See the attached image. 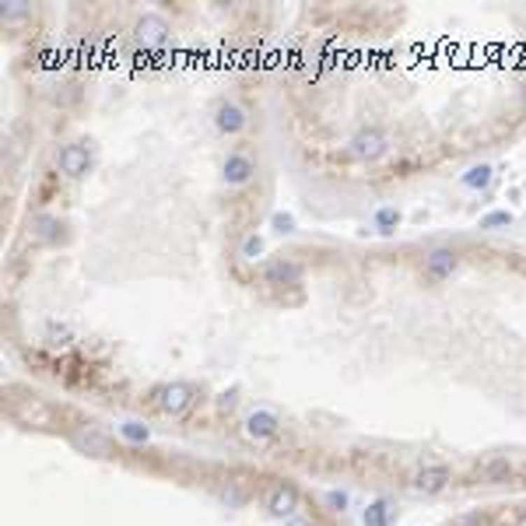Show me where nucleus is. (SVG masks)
Returning <instances> with one entry per match:
<instances>
[{
  "instance_id": "obj_10",
  "label": "nucleus",
  "mask_w": 526,
  "mask_h": 526,
  "mask_svg": "<svg viewBox=\"0 0 526 526\" xmlns=\"http://www.w3.org/2000/svg\"><path fill=\"white\" fill-rule=\"evenodd\" d=\"M214 123H218V130L221 134H242L246 130V123H249V116H246V109L239 106V102H218V109H214Z\"/></svg>"
},
{
  "instance_id": "obj_11",
  "label": "nucleus",
  "mask_w": 526,
  "mask_h": 526,
  "mask_svg": "<svg viewBox=\"0 0 526 526\" xmlns=\"http://www.w3.org/2000/svg\"><path fill=\"white\" fill-rule=\"evenodd\" d=\"M278 432H281V421H278V414H271V411H253V414L246 418V435L256 439V442H267V439H274Z\"/></svg>"
},
{
  "instance_id": "obj_16",
  "label": "nucleus",
  "mask_w": 526,
  "mask_h": 526,
  "mask_svg": "<svg viewBox=\"0 0 526 526\" xmlns=\"http://www.w3.org/2000/svg\"><path fill=\"white\" fill-rule=\"evenodd\" d=\"M505 225H512V214H509V211H495V214H488V218L481 221V228H505Z\"/></svg>"
},
{
  "instance_id": "obj_12",
  "label": "nucleus",
  "mask_w": 526,
  "mask_h": 526,
  "mask_svg": "<svg viewBox=\"0 0 526 526\" xmlns=\"http://www.w3.org/2000/svg\"><path fill=\"white\" fill-rule=\"evenodd\" d=\"M263 281L267 285H299L302 267L295 260H274V263H267V271H263Z\"/></svg>"
},
{
  "instance_id": "obj_20",
  "label": "nucleus",
  "mask_w": 526,
  "mask_h": 526,
  "mask_svg": "<svg viewBox=\"0 0 526 526\" xmlns=\"http://www.w3.org/2000/svg\"><path fill=\"white\" fill-rule=\"evenodd\" d=\"M36 225L43 228V235H46V239H60V232H57V228H64V225H60L57 218H39Z\"/></svg>"
},
{
  "instance_id": "obj_1",
  "label": "nucleus",
  "mask_w": 526,
  "mask_h": 526,
  "mask_svg": "<svg viewBox=\"0 0 526 526\" xmlns=\"http://www.w3.org/2000/svg\"><path fill=\"white\" fill-rule=\"evenodd\" d=\"M151 404H155L162 414H169V418H183V414L197 404V390H193L190 383H165V386H158V390L151 393Z\"/></svg>"
},
{
  "instance_id": "obj_23",
  "label": "nucleus",
  "mask_w": 526,
  "mask_h": 526,
  "mask_svg": "<svg viewBox=\"0 0 526 526\" xmlns=\"http://www.w3.org/2000/svg\"><path fill=\"white\" fill-rule=\"evenodd\" d=\"M274 225H278V232H292V225H295V221H292L288 214H278V218H274Z\"/></svg>"
},
{
  "instance_id": "obj_17",
  "label": "nucleus",
  "mask_w": 526,
  "mask_h": 526,
  "mask_svg": "<svg viewBox=\"0 0 526 526\" xmlns=\"http://www.w3.org/2000/svg\"><path fill=\"white\" fill-rule=\"evenodd\" d=\"M376 221H379V228H383V232H393V225L400 221V214H397L393 207H383V211L376 214Z\"/></svg>"
},
{
  "instance_id": "obj_3",
  "label": "nucleus",
  "mask_w": 526,
  "mask_h": 526,
  "mask_svg": "<svg viewBox=\"0 0 526 526\" xmlns=\"http://www.w3.org/2000/svg\"><path fill=\"white\" fill-rule=\"evenodd\" d=\"M71 442H74V449H78V453H85V456H95V460L113 456V439H109L102 428L85 425V428H78V432L71 435Z\"/></svg>"
},
{
  "instance_id": "obj_13",
  "label": "nucleus",
  "mask_w": 526,
  "mask_h": 526,
  "mask_svg": "<svg viewBox=\"0 0 526 526\" xmlns=\"http://www.w3.org/2000/svg\"><path fill=\"white\" fill-rule=\"evenodd\" d=\"M446 484H449V470L446 467H421L414 474V488L425 491V495H439V491H446Z\"/></svg>"
},
{
  "instance_id": "obj_21",
  "label": "nucleus",
  "mask_w": 526,
  "mask_h": 526,
  "mask_svg": "<svg viewBox=\"0 0 526 526\" xmlns=\"http://www.w3.org/2000/svg\"><path fill=\"white\" fill-rule=\"evenodd\" d=\"M25 15H29V8H25V4H18V0H15V4H4V18H11V22H15V18H25Z\"/></svg>"
},
{
  "instance_id": "obj_2",
  "label": "nucleus",
  "mask_w": 526,
  "mask_h": 526,
  "mask_svg": "<svg viewBox=\"0 0 526 526\" xmlns=\"http://www.w3.org/2000/svg\"><path fill=\"white\" fill-rule=\"evenodd\" d=\"M15 418H18L22 425H29V428H53V421H57L53 407H50L46 400H39V397H22V400H15Z\"/></svg>"
},
{
  "instance_id": "obj_26",
  "label": "nucleus",
  "mask_w": 526,
  "mask_h": 526,
  "mask_svg": "<svg viewBox=\"0 0 526 526\" xmlns=\"http://www.w3.org/2000/svg\"><path fill=\"white\" fill-rule=\"evenodd\" d=\"M288 526H316V523H309V519H288Z\"/></svg>"
},
{
  "instance_id": "obj_18",
  "label": "nucleus",
  "mask_w": 526,
  "mask_h": 526,
  "mask_svg": "<svg viewBox=\"0 0 526 526\" xmlns=\"http://www.w3.org/2000/svg\"><path fill=\"white\" fill-rule=\"evenodd\" d=\"M123 435H127L130 442H148V428L137 425V421H127V425H123Z\"/></svg>"
},
{
  "instance_id": "obj_5",
  "label": "nucleus",
  "mask_w": 526,
  "mask_h": 526,
  "mask_svg": "<svg viewBox=\"0 0 526 526\" xmlns=\"http://www.w3.org/2000/svg\"><path fill=\"white\" fill-rule=\"evenodd\" d=\"M169 22L162 18V15H144L141 22H137V43L144 46V50H158V46H165L169 43Z\"/></svg>"
},
{
  "instance_id": "obj_22",
  "label": "nucleus",
  "mask_w": 526,
  "mask_h": 526,
  "mask_svg": "<svg viewBox=\"0 0 526 526\" xmlns=\"http://www.w3.org/2000/svg\"><path fill=\"white\" fill-rule=\"evenodd\" d=\"M456 526H488V519H484V516H477V512H474V516H463V519H460V523H456Z\"/></svg>"
},
{
  "instance_id": "obj_7",
  "label": "nucleus",
  "mask_w": 526,
  "mask_h": 526,
  "mask_svg": "<svg viewBox=\"0 0 526 526\" xmlns=\"http://www.w3.org/2000/svg\"><path fill=\"white\" fill-rule=\"evenodd\" d=\"M57 165H60V172H64V176L81 179V176L92 169V155H88V148H85V144H64V148L57 151Z\"/></svg>"
},
{
  "instance_id": "obj_24",
  "label": "nucleus",
  "mask_w": 526,
  "mask_h": 526,
  "mask_svg": "<svg viewBox=\"0 0 526 526\" xmlns=\"http://www.w3.org/2000/svg\"><path fill=\"white\" fill-rule=\"evenodd\" d=\"M509 470H512L509 463H491V467H488V474H491V477H505Z\"/></svg>"
},
{
  "instance_id": "obj_15",
  "label": "nucleus",
  "mask_w": 526,
  "mask_h": 526,
  "mask_svg": "<svg viewBox=\"0 0 526 526\" xmlns=\"http://www.w3.org/2000/svg\"><path fill=\"white\" fill-rule=\"evenodd\" d=\"M488 183H491V165H474L463 176V186H470V190H484Z\"/></svg>"
},
{
  "instance_id": "obj_8",
  "label": "nucleus",
  "mask_w": 526,
  "mask_h": 526,
  "mask_svg": "<svg viewBox=\"0 0 526 526\" xmlns=\"http://www.w3.org/2000/svg\"><path fill=\"white\" fill-rule=\"evenodd\" d=\"M460 267V256L449 249V246H439V249H432L428 256H425V274L432 278V281H446V278H453V271Z\"/></svg>"
},
{
  "instance_id": "obj_6",
  "label": "nucleus",
  "mask_w": 526,
  "mask_h": 526,
  "mask_svg": "<svg viewBox=\"0 0 526 526\" xmlns=\"http://www.w3.org/2000/svg\"><path fill=\"white\" fill-rule=\"evenodd\" d=\"M386 148H390V144H386V134H383V130H358V134L351 137V155L362 158V162L383 158Z\"/></svg>"
},
{
  "instance_id": "obj_25",
  "label": "nucleus",
  "mask_w": 526,
  "mask_h": 526,
  "mask_svg": "<svg viewBox=\"0 0 526 526\" xmlns=\"http://www.w3.org/2000/svg\"><path fill=\"white\" fill-rule=\"evenodd\" d=\"M327 502H330L334 509H344V505H348V495H337V491H330V495H327Z\"/></svg>"
},
{
  "instance_id": "obj_4",
  "label": "nucleus",
  "mask_w": 526,
  "mask_h": 526,
  "mask_svg": "<svg viewBox=\"0 0 526 526\" xmlns=\"http://www.w3.org/2000/svg\"><path fill=\"white\" fill-rule=\"evenodd\" d=\"M267 512L274 519H295V512H299V488L288 484V481L274 484L271 495H267Z\"/></svg>"
},
{
  "instance_id": "obj_9",
  "label": "nucleus",
  "mask_w": 526,
  "mask_h": 526,
  "mask_svg": "<svg viewBox=\"0 0 526 526\" xmlns=\"http://www.w3.org/2000/svg\"><path fill=\"white\" fill-rule=\"evenodd\" d=\"M253 172H256V165H253V158L242 155V151H232V155L225 158V165H221V179H225L228 186H246V183L253 179Z\"/></svg>"
},
{
  "instance_id": "obj_19",
  "label": "nucleus",
  "mask_w": 526,
  "mask_h": 526,
  "mask_svg": "<svg viewBox=\"0 0 526 526\" xmlns=\"http://www.w3.org/2000/svg\"><path fill=\"white\" fill-rule=\"evenodd\" d=\"M260 253H263V242H260V235H249V239L242 242V256H246V260H256Z\"/></svg>"
},
{
  "instance_id": "obj_14",
  "label": "nucleus",
  "mask_w": 526,
  "mask_h": 526,
  "mask_svg": "<svg viewBox=\"0 0 526 526\" xmlns=\"http://www.w3.org/2000/svg\"><path fill=\"white\" fill-rule=\"evenodd\" d=\"M390 519H393V505H390L386 498L372 502V505H369V512H365V526H386Z\"/></svg>"
}]
</instances>
